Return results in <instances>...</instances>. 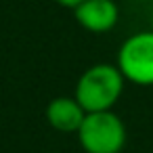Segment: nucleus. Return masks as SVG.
Listing matches in <instances>:
<instances>
[{
	"label": "nucleus",
	"mask_w": 153,
	"mask_h": 153,
	"mask_svg": "<svg viewBox=\"0 0 153 153\" xmlns=\"http://www.w3.org/2000/svg\"><path fill=\"white\" fill-rule=\"evenodd\" d=\"M126 78L111 63H97L88 67L76 82V101L82 105L86 113L94 111H111V107L120 101L124 92Z\"/></svg>",
	"instance_id": "f257e3e1"
},
{
	"label": "nucleus",
	"mask_w": 153,
	"mask_h": 153,
	"mask_svg": "<svg viewBox=\"0 0 153 153\" xmlns=\"http://www.w3.org/2000/svg\"><path fill=\"white\" fill-rule=\"evenodd\" d=\"M76 134L86 153H120L126 145V126L113 111L86 113Z\"/></svg>",
	"instance_id": "f03ea898"
},
{
	"label": "nucleus",
	"mask_w": 153,
	"mask_h": 153,
	"mask_svg": "<svg viewBox=\"0 0 153 153\" xmlns=\"http://www.w3.org/2000/svg\"><path fill=\"white\" fill-rule=\"evenodd\" d=\"M117 69L136 86H153V30L126 38L117 53Z\"/></svg>",
	"instance_id": "7ed1b4c3"
},
{
	"label": "nucleus",
	"mask_w": 153,
	"mask_h": 153,
	"mask_svg": "<svg viewBox=\"0 0 153 153\" xmlns=\"http://www.w3.org/2000/svg\"><path fill=\"white\" fill-rule=\"evenodd\" d=\"M80 27L92 34H107L115 27L120 9L113 0H84L74 9Z\"/></svg>",
	"instance_id": "20e7f679"
},
{
	"label": "nucleus",
	"mask_w": 153,
	"mask_h": 153,
	"mask_svg": "<svg viewBox=\"0 0 153 153\" xmlns=\"http://www.w3.org/2000/svg\"><path fill=\"white\" fill-rule=\"evenodd\" d=\"M84 117L86 111L76 101V97H57L46 107V120L59 132H78Z\"/></svg>",
	"instance_id": "39448f33"
},
{
	"label": "nucleus",
	"mask_w": 153,
	"mask_h": 153,
	"mask_svg": "<svg viewBox=\"0 0 153 153\" xmlns=\"http://www.w3.org/2000/svg\"><path fill=\"white\" fill-rule=\"evenodd\" d=\"M57 4H61V7H67V9H76L78 4H82L84 0H55Z\"/></svg>",
	"instance_id": "423d86ee"
}]
</instances>
